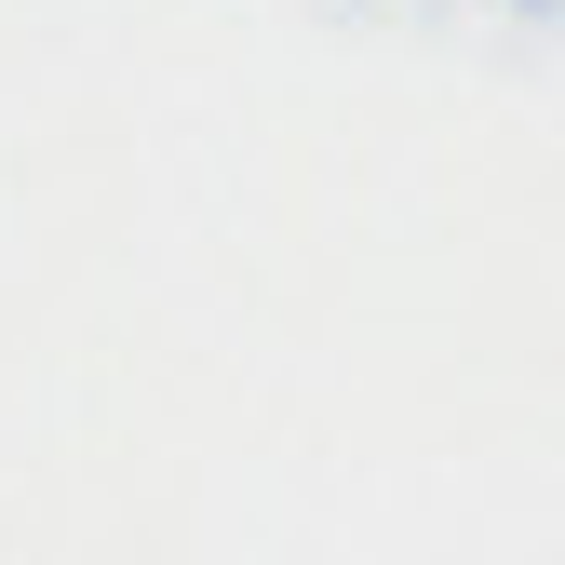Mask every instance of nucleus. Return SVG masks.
<instances>
[]
</instances>
